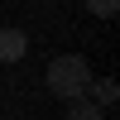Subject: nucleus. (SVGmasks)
<instances>
[{"instance_id":"obj_1","label":"nucleus","mask_w":120,"mask_h":120,"mask_svg":"<svg viewBox=\"0 0 120 120\" xmlns=\"http://www.w3.org/2000/svg\"><path fill=\"white\" fill-rule=\"evenodd\" d=\"M86 86H91V67L82 53H63L48 63V91L58 101H77V96H86Z\"/></svg>"},{"instance_id":"obj_2","label":"nucleus","mask_w":120,"mask_h":120,"mask_svg":"<svg viewBox=\"0 0 120 120\" xmlns=\"http://www.w3.org/2000/svg\"><path fill=\"white\" fill-rule=\"evenodd\" d=\"M29 53V34L24 29H0V63H19Z\"/></svg>"},{"instance_id":"obj_3","label":"nucleus","mask_w":120,"mask_h":120,"mask_svg":"<svg viewBox=\"0 0 120 120\" xmlns=\"http://www.w3.org/2000/svg\"><path fill=\"white\" fill-rule=\"evenodd\" d=\"M86 96H91V101L101 106V111H111V106L120 101V91H115V77H96V82L86 86Z\"/></svg>"},{"instance_id":"obj_4","label":"nucleus","mask_w":120,"mask_h":120,"mask_svg":"<svg viewBox=\"0 0 120 120\" xmlns=\"http://www.w3.org/2000/svg\"><path fill=\"white\" fill-rule=\"evenodd\" d=\"M101 115H106V111L91 101V96H77V101H67V115H63V120H101Z\"/></svg>"},{"instance_id":"obj_5","label":"nucleus","mask_w":120,"mask_h":120,"mask_svg":"<svg viewBox=\"0 0 120 120\" xmlns=\"http://www.w3.org/2000/svg\"><path fill=\"white\" fill-rule=\"evenodd\" d=\"M86 15L91 19H115L120 15V0H86Z\"/></svg>"}]
</instances>
